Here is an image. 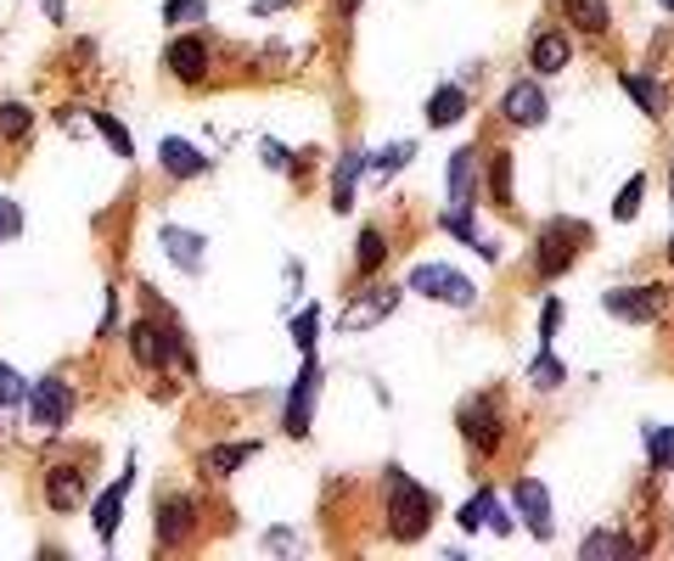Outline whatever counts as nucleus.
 I'll return each mask as SVG.
<instances>
[{"mask_svg":"<svg viewBox=\"0 0 674 561\" xmlns=\"http://www.w3.org/2000/svg\"><path fill=\"white\" fill-rule=\"evenodd\" d=\"M433 511H439V500L421 489V483H410L399 466H388V533H394L399 544H410V539L428 533Z\"/></svg>","mask_w":674,"mask_h":561,"instance_id":"nucleus-1","label":"nucleus"},{"mask_svg":"<svg viewBox=\"0 0 674 561\" xmlns=\"http://www.w3.org/2000/svg\"><path fill=\"white\" fill-rule=\"evenodd\" d=\"M646 460L652 472H674V427H646Z\"/></svg>","mask_w":674,"mask_h":561,"instance_id":"nucleus-28","label":"nucleus"},{"mask_svg":"<svg viewBox=\"0 0 674 561\" xmlns=\"http://www.w3.org/2000/svg\"><path fill=\"white\" fill-rule=\"evenodd\" d=\"M512 506L523 511V522H529L534 539H551V494H545L540 478H518L512 483Z\"/></svg>","mask_w":674,"mask_h":561,"instance_id":"nucleus-13","label":"nucleus"},{"mask_svg":"<svg viewBox=\"0 0 674 561\" xmlns=\"http://www.w3.org/2000/svg\"><path fill=\"white\" fill-rule=\"evenodd\" d=\"M157 247H163L168 264L186 269V275H203V264H208V242L197 231H181V225H157Z\"/></svg>","mask_w":674,"mask_h":561,"instance_id":"nucleus-11","label":"nucleus"},{"mask_svg":"<svg viewBox=\"0 0 674 561\" xmlns=\"http://www.w3.org/2000/svg\"><path fill=\"white\" fill-rule=\"evenodd\" d=\"M331 7H337V12H344V18H349V12L360 7V0H331Z\"/></svg>","mask_w":674,"mask_h":561,"instance_id":"nucleus-42","label":"nucleus"},{"mask_svg":"<svg viewBox=\"0 0 674 561\" xmlns=\"http://www.w3.org/2000/svg\"><path fill=\"white\" fill-rule=\"evenodd\" d=\"M315 394H320V359L309 354V359H304V370L293 377V394H287V405H282V427H287V438H304V432H309V416H315Z\"/></svg>","mask_w":674,"mask_h":561,"instance_id":"nucleus-4","label":"nucleus"},{"mask_svg":"<svg viewBox=\"0 0 674 561\" xmlns=\"http://www.w3.org/2000/svg\"><path fill=\"white\" fill-rule=\"evenodd\" d=\"M12 236H23V208L12 197H0V242H12Z\"/></svg>","mask_w":674,"mask_h":561,"instance_id":"nucleus-37","label":"nucleus"},{"mask_svg":"<svg viewBox=\"0 0 674 561\" xmlns=\"http://www.w3.org/2000/svg\"><path fill=\"white\" fill-rule=\"evenodd\" d=\"M573 242H584V225H545V236H540V253H534V269H540V280H556L562 269H573V258H579V247Z\"/></svg>","mask_w":674,"mask_h":561,"instance_id":"nucleus-6","label":"nucleus"},{"mask_svg":"<svg viewBox=\"0 0 674 561\" xmlns=\"http://www.w3.org/2000/svg\"><path fill=\"white\" fill-rule=\"evenodd\" d=\"M79 500H84V478L73 472V466H51V472H45V506L57 517H68Z\"/></svg>","mask_w":674,"mask_h":561,"instance_id":"nucleus-18","label":"nucleus"},{"mask_svg":"<svg viewBox=\"0 0 674 561\" xmlns=\"http://www.w3.org/2000/svg\"><path fill=\"white\" fill-rule=\"evenodd\" d=\"M68 410H73V388H68V382L45 377V382L29 388V421H34L40 432H62V427H68Z\"/></svg>","mask_w":674,"mask_h":561,"instance_id":"nucleus-7","label":"nucleus"},{"mask_svg":"<svg viewBox=\"0 0 674 561\" xmlns=\"http://www.w3.org/2000/svg\"><path fill=\"white\" fill-rule=\"evenodd\" d=\"M489 203L494 208H512V157H506V152L489 157Z\"/></svg>","mask_w":674,"mask_h":561,"instance_id":"nucleus-26","label":"nucleus"},{"mask_svg":"<svg viewBox=\"0 0 674 561\" xmlns=\"http://www.w3.org/2000/svg\"><path fill=\"white\" fill-rule=\"evenodd\" d=\"M91 124H96V135H102V141H108V146H113V152H119L124 163L135 157V141H130V130H124V124H119L113 113H91Z\"/></svg>","mask_w":674,"mask_h":561,"instance_id":"nucleus-30","label":"nucleus"},{"mask_svg":"<svg viewBox=\"0 0 674 561\" xmlns=\"http://www.w3.org/2000/svg\"><path fill=\"white\" fill-rule=\"evenodd\" d=\"M410 152H416L410 141H394V146H382L377 157H366V169H371L377 180H394V174H399V169L410 163Z\"/></svg>","mask_w":674,"mask_h":561,"instance_id":"nucleus-31","label":"nucleus"},{"mask_svg":"<svg viewBox=\"0 0 674 561\" xmlns=\"http://www.w3.org/2000/svg\"><path fill=\"white\" fill-rule=\"evenodd\" d=\"M456 522H461V528H467V533H478V528H483V500H478V494H472V500H467V506H461V511H456Z\"/></svg>","mask_w":674,"mask_h":561,"instance_id":"nucleus-40","label":"nucleus"},{"mask_svg":"<svg viewBox=\"0 0 674 561\" xmlns=\"http://www.w3.org/2000/svg\"><path fill=\"white\" fill-rule=\"evenodd\" d=\"M573 62V40L562 34V29H540L534 40H529V68L545 79V73H562Z\"/></svg>","mask_w":674,"mask_h":561,"instance_id":"nucleus-15","label":"nucleus"},{"mask_svg":"<svg viewBox=\"0 0 674 561\" xmlns=\"http://www.w3.org/2000/svg\"><path fill=\"white\" fill-rule=\"evenodd\" d=\"M360 174H366V152H344V157H337V169H331V208L337 214L355 208V180Z\"/></svg>","mask_w":674,"mask_h":561,"instance_id":"nucleus-19","label":"nucleus"},{"mask_svg":"<svg viewBox=\"0 0 674 561\" xmlns=\"http://www.w3.org/2000/svg\"><path fill=\"white\" fill-rule=\"evenodd\" d=\"M467 108H472L467 90H461V84H445V90H433V102H428V124H433V130H450V124L467 119Z\"/></svg>","mask_w":674,"mask_h":561,"instance_id":"nucleus-20","label":"nucleus"},{"mask_svg":"<svg viewBox=\"0 0 674 561\" xmlns=\"http://www.w3.org/2000/svg\"><path fill=\"white\" fill-rule=\"evenodd\" d=\"M641 197H646V174H635L624 192H619V203H613V220H635L641 214Z\"/></svg>","mask_w":674,"mask_h":561,"instance_id":"nucleus-33","label":"nucleus"},{"mask_svg":"<svg viewBox=\"0 0 674 561\" xmlns=\"http://www.w3.org/2000/svg\"><path fill=\"white\" fill-rule=\"evenodd\" d=\"M410 293L433 298V304H450V309H472V298H478V287L450 264H416L410 269Z\"/></svg>","mask_w":674,"mask_h":561,"instance_id":"nucleus-2","label":"nucleus"},{"mask_svg":"<svg viewBox=\"0 0 674 561\" xmlns=\"http://www.w3.org/2000/svg\"><path fill=\"white\" fill-rule=\"evenodd\" d=\"M579 555H584V561H602V555H630V544H624L619 533H590V539L579 544Z\"/></svg>","mask_w":674,"mask_h":561,"instance_id":"nucleus-32","label":"nucleus"},{"mask_svg":"<svg viewBox=\"0 0 674 561\" xmlns=\"http://www.w3.org/2000/svg\"><path fill=\"white\" fill-rule=\"evenodd\" d=\"M130 354H135L141 370H163L168 359H186V354H181V332H168V326H157V320H141V326L130 332Z\"/></svg>","mask_w":674,"mask_h":561,"instance_id":"nucleus-5","label":"nucleus"},{"mask_svg":"<svg viewBox=\"0 0 674 561\" xmlns=\"http://www.w3.org/2000/svg\"><path fill=\"white\" fill-rule=\"evenodd\" d=\"M163 68L175 73L181 84H203V79H208V45H203L197 34H181V40H168V51H163Z\"/></svg>","mask_w":674,"mask_h":561,"instance_id":"nucleus-12","label":"nucleus"},{"mask_svg":"<svg viewBox=\"0 0 674 561\" xmlns=\"http://www.w3.org/2000/svg\"><path fill=\"white\" fill-rule=\"evenodd\" d=\"M624 90L635 96V108H641L646 119H663V113H668V90H663V84H652V79H641V73H624Z\"/></svg>","mask_w":674,"mask_h":561,"instance_id":"nucleus-24","label":"nucleus"},{"mask_svg":"<svg viewBox=\"0 0 674 561\" xmlns=\"http://www.w3.org/2000/svg\"><path fill=\"white\" fill-rule=\"evenodd\" d=\"M556 332H562V304L551 298V304H545V315H540V343L551 348V343H556Z\"/></svg>","mask_w":674,"mask_h":561,"instance_id":"nucleus-39","label":"nucleus"},{"mask_svg":"<svg viewBox=\"0 0 674 561\" xmlns=\"http://www.w3.org/2000/svg\"><path fill=\"white\" fill-rule=\"evenodd\" d=\"M34 130V108L29 102H7L0 108V141H23Z\"/></svg>","mask_w":674,"mask_h":561,"instance_id":"nucleus-29","label":"nucleus"},{"mask_svg":"<svg viewBox=\"0 0 674 561\" xmlns=\"http://www.w3.org/2000/svg\"><path fill=\"white\" fill-rule=\"evenodd\" d=\"M500 113H506V124H518V130H540L545 113H551V102H545V90H540L534 79H518V84L500 96Z\"/></svg>","mask_w":674,"mask_h":561,"instance_id":"nucleus-10","label":"nucleus"},{"mask_svg":"<svg viewBox=\"0 0 674 561\" xmlns=\"http://www.w3.org/2000/svg\"><path fill=\"white\" fill-rule=\"evenodd\" d=\"M315 332H320V309L309 304V309H298V320H293V343H298L304 354H315Z\"/></svg>","mask_w":674,"mask_h":561,"instance_id":"nucleus-34","label":"nucleus"},{"mask_svg":"<svg viewBox=\"0 0 674 561\" xmlns=\"http://www.w3.org/2000/svg\"><path fill=\"white\" fill-rule=\"evenodd\" d=\"M265 163H270V169H287L293 157H287V146H282V141H265Z\"/></svg>","mask_w":674,"mask_h":561,"instance_id":"nucleus-41","label":"nucleus"},{"mask_svg":"<svg viewBox=\"0 0 674 561\" xmlns=\"http://www.w3.org/2000/svg\"><path fill=\"white\" fill-rule=\"evenodd\" d=\"M602 309H607L613 320L652 326V320H663V309H668V287H613V293H602Z\"/></svg>","mask_w":674,"mask_h":561,"instance_id":"nucleus-3","label":"nucleus"},{"mask_svg":"<svg viewBox=\"0 0 674 561\" xmlns=\"http://www.w3.org/2000/svg\"><path fill=\"white\" fill-rule=\"evenodd\" d=\"M461 438H467L478 455H494V449H500V405H494L489 394H478V399L461 405Z\"/></svg>","mask_w":674,"mask_h":561,"instance_id":"nucleus-8","label":"nucleus"},{"mask_svg":"<svg viewBox=\"0 0 674 561\" xmlns=\"http://www.w3.org/2000/svg\"><path fill=\"white\" fill-rule=\"evenodd\" d=\"M394 309H399V293H394V287H371L360 304H349L344 315H337V326H344V332H366V326L388 320Z\"/></svg>","mask_w":674,"mask_h":561,"instance_id":"nucleus-14","label":"nucleus"},{"mask_svg":"<svg viewBox=\"0 0 674 561\" xmlns=\"http://www.w3.org/2000/svg\"><path fill=\"white\" fill-rule=\"evenodd\" d=\"M668 258H674V242H668Z\"/></svg>","mask_w":674,"mask_h":561,"instance_id":"nucleus-44","label":"nucleus"},{"mask_svg":"<svg viewBox=\"0 0 674 561\" xmlns=\"http://www.w3.org/2000/svg\"><path fill=\"white\" fill-rule=\"evenodd\" d=\"M663 7H668V12H674V0H663Z\"/></svg>","mask_w":674,"mask_h":561,"instance_id":"nucleus-43","label":"nucleus"},{"mask_svg":"<svg viewBox=\"0 0 674 561\" xmlns=\"http://www.w3.org/2000/svg\"><path fill=\"white\" fill-rule=\"evenodd\" d=\"M478 203V152L461 146L450 152V208H472Z\"/></svg>","mask_w":674,"mask_h":561,"instance_id":"nucleus-17","label":"nucleus"},{"mask_svg":"<svg viewBox=\"0 0 674 561\" xmlns=\"http://www.w3.org/2000/svg\"><path fill=\"white\" fill-rule=\"evenodd\" d=\"M562 18H568L579 34H607L613 7H607V0H562Z\"/></svg>","mask_w":674,"mask_h":561,"instance_id":"nucleus-21","label":"nucleus"},{"mask_svg":"<svg viewBox=\"0 0 674 561\" xmlns=\"http://www.w3.org/2000/svg\"><path fill=\"white\" fill-rule=\"evenodd\" d=\"M130 483H135V472H124V478H119V483H113V489H108V494L96 500V533H102V539H113V533H119V522H124V494H130Z\"/></svg>","mask_w":674,"mask_h":561,"instance_id":"nucleus-23","label":"nucleus"},{"mask_svg":"<svg viewBox=\"0 0 674 561\" xmlns=\"http://www.w3.org/2000/svg\"><path fill=\"white\" fill-rule=\"evenodd\" d=\"M192 528H197V506H192L186 494H168V500L157 506V517H152V539H157L163 550H181V544L192 539Z\"/></svg>","mask_w":674,"mask_h":561,"instance_id":"nucleus-9","label":"nucleus"},{"mask_svg":"<svg viewBox=\"0 0 674 561\" xmlns=\"http://www.w3.org/2000/svg\"><path fill=\"white\" fill-rule=\"evenodd\" d=\"M523 377H529V382H534L540 394H551V388H562V382H568V365H562V359H556V354L545 348V354H540V359H534V365L523 370Z\"/></svg>","mask_w":674,"mask_h":561,"instance_id":"nucleus-27","label":"nucleus"},{"mask_svg":"<svg viewBox=\"0 0 674 561\" xmlns=\"http://www.w3.org/2000/svg\"><path fill=\"white\" fill-rule=\"evenodd\" d=\"M157 163H163V174H175V180L208 174V157H203L192 141H181V135H163V141H157Z\"/></svg>","mask_w":674,"mask_h":561,"instance_id":"nucleus-16","label":"nucleus"},{"mask_svg":"<svg viewBox=\"0 0 674 561\" xmlns=\"http://www.w3.org/2000/svg\"><path fill=\"white\" fill-rule=\"evenodd\" d=\"M478 500H483V528H494V533H512V517H506V506L494 500V489H478Z\"/></svg>","mask_w":674,"mask_h":561,"instance_id":"nucleus-36","label":"nucleus"},{"mask_svg":"<svg viewBox=\"0 0 674 561\" xmlns=\"http://www.w3.org/2000/svg\"><path fill=\"white\" fill-rule=\"evenodd\" d=\"M163 18H168V23H203V18H208V0H168Z\"/></svg>","mask_w":674,"mask_h":561,"instance_id":"nucleus-35","label":"nucleus"},{"mask_svg":"<svg viewBox=\"0 0 674 561\" xmlns=\"http://www.w3.org/2000/svg\"><path fill=\"white\" fill-rule=\"evenodd\" d=\"M0 405H23V377L0 359Z\"/></svg>","mask_w":674,"mask_h":561,"instance_id":"nucleus-38","label":"nucleus"},{"mask_svg":"<svg viewBox=\"0 0 674 561\" xmlns=\"http://www.w3.org/2000/svg\"><path fill=\"white\" fill-rule=\"evenodd\" d=\"M253 455H259V443H214V449H203V472H214V478H231L236 466H247Z\"/></svg>","mask_w":674,"mask_h":561,"instance_id":"nucleus-22","label":"nucleus"},{"mask_svg":"<svg viewBox=\"0 0 674 561\" xmlns=\"http://www.w3.org/2000/svg\"><path fill=\"white\" fill-rule=\"evenodd\" d=\"M382 258H388V236H382L377 225H366V231H360V253H355V269H360V275H377V269H382Z\"/></svg>","mask_w":674,"mask_h":561,"instance_id":"nucleus-25","label":"nucleus"}]
</instances>
